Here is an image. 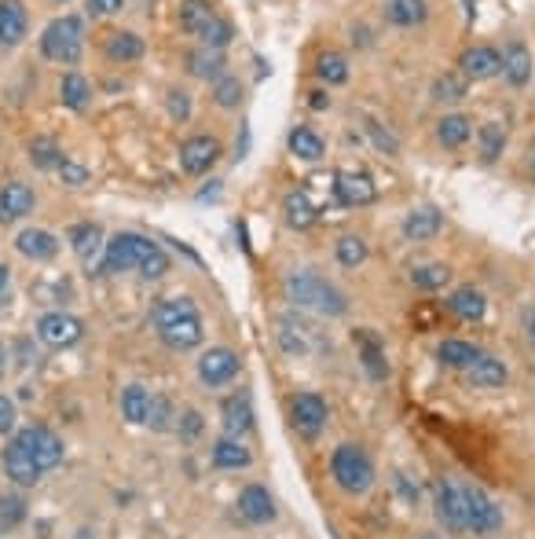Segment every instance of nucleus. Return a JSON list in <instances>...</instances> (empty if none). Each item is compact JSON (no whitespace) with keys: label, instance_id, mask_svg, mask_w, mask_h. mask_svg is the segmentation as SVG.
Wrapping results in <instances>:
<instances>
[{"label":"nucleus","instance_id":"1","mask_svg":"<svg viewBox=\"0 0 535 539\" xmlns=\"http://www.w3.org/2000/svg\"><path fill=\"white\" fill-rule=\"evenodd\" d=\"M286 297L297 304V308H312V312H319V316H341L345 312V294H341L337 287H330L323 276H316V272H290L286 276Z\"/></svg>","mask_w":535,"mask_h":539},{"label":"nucleus","instance_id":"2","mask_svg":"<svg viewBox=\"0 0 535 539\" xmlns=\"http://www.w3.org/2000/svg\"><path fill=\"white\" fill-rule=\"evenodd\" d=\"M330 477L337 481L341 492L363 495V492H370V484H374V462H370V455H367L363 448L341 444V448H334V455H330Z\"/></svg>","mask_w":535,"mask_h":539},{"label":"nucleus","instance_id":"3","mask_svg":"<svg viewBox=\"0 0 535 539\" xmlns=\"http://www.w3.org/2000/svg\"><path fill=\"white\" fill-rule=\"evenodd\" d=\"M81 48H85V22L78 15H63V19H52L41 33V52L52 59V63H78L81 59Z\"/></svg>","mask_w":535,"mask_h":539},{"label":"nucleus","instance_id":"4","mask_svg":"<svg viewBox=\"0 0 535 539\" xmlns=\"http://www.w3.org/2000/svg\"><path fill=\"white\" fill-rule=\"evenodd\" d=\"M155 246L143 235H132V231H118L110 243H106V253H103V272L106 276H118V272H129L143 261V253Z\"/></svg>","mask_w":535,"mask_h":539},{"label":"nucleus","instance_id":"5","mask_svg":"<svg viewBox=\"0 0 535 539\" xmlns=\"http://www.w3.org/2000/svg\"><path fill=\"white\" fill-rule=\"evenodd\" d=\"M463 495H466V525H470L477 535H491V532L503 528V510L495 507V499H491L484 488L466 484Z\"/></svg>","mask_w":535,"mask_h":539},{"label":"nucleus","instance_id":"6","mask_svg":"<svg viewBox=\"0 0 535 539\" xmlns=\"http://www.w3.org/2000/svg\"><path fill=\"white\" fill-rule=\"evenodd\" d=\"M85 334L81 320H73L70 312H48L41 316V323H37V338H41L45 345H52V349H70V345H78Z\"/></svg>","mask_w":535,"mask_h":539},{"label":"nucleus","instance_id":"7","mask_svg":"<svg viewBox=\"0 0 535 539\" xmlns=\"http://www.w3.org/2000/svg\"><path fill=\"white\" fill-rule=\"evenodd\" d=\"M217 158H220V140L217 136H191V140L180 143V166L191 176L209 173L217 166Z\"/></svg>","mask_w":535,"mask_h":539},{"label":"nucleus","instance_id":"8","mask_svg":"<svg viewBox=\"0 0 535 539\" xmlns=\"http://www.w3.org/2000/svg\"><path fill=\"white\" fill-rule=\"evenodd\" d=\"M15 441L26 444V451L37 458V466H41V470H55L63 462V441L52 430H45V426H30Z\"/></svg>","mask_w":535,"mask_h":539},{"label":"nucleus","instance_id":"9","mask_svg":"<svg viewBox=\"0 0 535 539\" xmlns=\"http://www.w3.org/2000/svg\"><path fill=\"white\" fill-rule=\"evenodd\" d=\"M437 518L447 532H466L470 528L466 525V495L458 484H451V481L437 484Z\"/></svg>","mask_w":535,"mask_h":539},{"label":"nucleus","instance_id":"10","mask_svg":"<svg viewBox=\"0 0 535 539\" xmlns=\"http://www.w3.org/2000/svg\"><path fill=\"white\" fill-rule=\"evenodd\" d=\"M334 191H337V202L341 206H370L378 199V187L367 173H356V169H341L334 176Z\"/></svg>","mask_w":535,"mask_h":539},{"label":"nucleus","instance_id":"11","mask_svg":"<svg viewBox=\"0 0 535 539\" xmlns=\"http://www.w3.org/2000/svg\"><path fill=\"white\" fill-rule=\"evenodd\" d=\"M290 415H293V426H297L304 437H316V433L327 426V404H323V397H316V393H297L293 404H290Z\"/></svg>","mask_w":535,"mask_h":539},{"label":"nucleus","instance_id":"12","mask_svg":"<svg viewBox=\"0 0 535 539\" xmlns=\"http://www.w3.org/2000/svg\"><path fill=\"white\" fill-rule=\"evenodd\" d=\"M239 374V356L232 353V349H209V353H202V360H199V378L206 381V385H227Z\"/></svg>","mask_w":535,"mask_h":539},{"label":"nucleus","instance_id":"13","mask_svg":"<svg viewBox=\"0 0 535 539\" xmlns=\"http://www.w3.org/2000/svg\"><path fill=\"white\" fill-rule=\"evenodd\" d=\"M458 66H463L466 81H488V77H495V73L503 70V56L495 52V48H488V45H477V48L463 52Z\"/></svg>","mask_w":535,"mask_h":539},{"label":"nucleus","instance_id":"14","mask_svg":"<svg viewBox=\"0 0 535 539\" xmlns=\"http://www.w3.org/2000/svg\"><path fill=\"white\" fill-rule=\"evenodd\" d=\"M4 470H8V477L15 484H37L41 474H45L41 466H37V458L26 451V444H19V441H12L4 448Z\"/></svg>","mask_w":535,"mask_h":539},{"label":"nucleus","instance_id":"15","mask_svg":"<svg viewBox=\"0 0 535 539\" xmlns=\"http://www.w3.org/2000/svg\"><path fill=\"white\" fill-rule=\"evenodd\" d=\"M26 26H30V19H26V8L19 0H0V48L22 45Z\"/></svg>","mask_w":535,"mask_h":539},{"label":"nucleus","instance_id":"16","mask_svg":"<svg viewBox=\"0 0 535 539\" xmlns=\"http://www.w3.org/2000/svg\"><path fill=\"white\" fill-rule=\"evenodd\" d=\"M440 227H444V217L433 206H418V210H411L403 217V235L414 239V243H426V239L440 235Z\"/></svg>","mask_w":535,"mask_h":539},{"label":"nucleus","instance_id":"17","mask_svg":"<svg viewBox=\"0 0 535 539\" xmlns=\"http://www.w3.org/2000/svg\"><path fill=\"white\" fill-rule=\"evenodd\" d=\"M15 250L22 257H30V261H52L55 250H59V243H55L52 231H45V227H26V231H19Z\"/></svg>","mask_w":535,"mask_h":539},{"label":"nucleus","instance_id":"18","mask_svg":"<svg viewBox=\"0 0 535 539\" xmlns=\"http://www.w3.org/2000/svg\"><path fill=\"white\" fill-rule=\"evenodd\" d=\"M33 191L26 184H4L0 191V224H12V220H22L26 213H33Z\"/></svg>","mask_w":535,"mask_h":539},{"label":"nucleus","instance_id":"19","mask_svg":"<svg viewBox=\"0 0 535 539\" xmlns=\"http://www.w3.org/2000/svg\"><path fill=\"white\" fill-rule=\"evenodd\" d=\"M158 334H162V341L169 345V349H176V353L195 349V345L202 341V320H199V312H195V316H183V320L162 327Z\"/></svg>","mask_w":535,"mask_h":539},{"label":"nucleus","instance_id":"20","mask_svg":"<svg viewBox=\"0 0 535 539\" xmlns=\"http://www.w3.org/2000/svg\"><path fill=\"white\" fill-rule=\"evenodd\" d=\"M239 514H242L246 521H253V525L272 521V518H276V503H272V495H268V488H260V484L242 488V495H239Z\"/></svg>","mask_w":535,"mask_h":539},{"label":"nucleus","instance_id":"21","mask_svg":"<svg viewBox=\"0 0 535 539\" xmlns=\"http://www.w3.org/2000/svg\"><path fill=\"white\" fill-rule=\"evenodd\" d=\"M352 341H356V349H360V360H363L367 374H370V378H386V374H389V364H386V345L378 341V334L356 330Z\"/></svg>","mask_w":535,"mask_h":539},{"label":"nucleus","instance_id":"22","mask_svg":"<svg viewBox=\"0 0 535 539\" xmlns=\"http://www.w3.org/2000/svg\"><path fill=\"white\" fill-rule=\"evenodd\" d=\"M447 308H451L458 320L477 323V320H484V312H488V301H484V294L473 290V287H458V290L447 297Z\"/></svg>","mask_w":535,"mask_h":539},{"label":"nucleus","instance_id":"23","mask_svg":"<svg viewBox=\"0 0 535 539\" xmlns=\"http://www.w3.org/2000/svg\"><path fill=\"white\" fill-rule=\"evenodd\" d=\"M503 73H506V81L514 89H524L531 81V52L521 41L506 45V52H503Z\"/></svg>","mask_w":535,"mask_h":539},{"label":"nucleus","instance_id":"24","mask_svg":"<svg viewBox=\"0 0 535 539\" xmlns=\"http://www.w3.org/2000/svg\"><path fill=\"white\" fill-rule=\"evenodd\" d=\"M381 12H386V19L393 22V26H422L426 22V15H429V8H426V0H386L381 4Z\"/></svg>","mask_w":535,"mask_h":539},{"label":"nucleus","instance_id":"25","mask_svg":"<svg viewBox=\"0 0 535 539\" xmlns=\"http://www.w3.org/2000/svg\"><path fill=\"white\" fill-rule=\"evenodd\" d=\"M466 378H470L473 385H480V389H499V385H506V364L484 353L477 364L466 367Z\"/></svg>","mask_w":535,"mask_h":539},{"label":"nucleus","instance_id":"26","mask_svg":"<svg viewBox=\"0 0 535 539\" xmlns=\"http://www.w3.org/2000/svg\"><path fill=\"white\" fill-rule=\"evenodd\" d=\"M213 466L217 470H246L250 466V448H242L239 437H224L213 444Z\"/></svg>","mask_w":535,"mask_h":539},{"label":"nucleus","instance_id":"27","mask_svg":"<svg viewBox=\"0 0 535 539\" xmlns=\"http://www.w3.org/2000/svg\"><path fill=\"white\" fill-rule=\"evenodd\" d=\"M224 430L232 437H242L253 430V407L250 397H227L224 400Z\"/></svg>","mask_w":535,"mask_h":539},{"label":"nucleus","instance_id":"28","mask_svg":"<svg viewBox=\"0 0 535 539\" xmlns=\"http://www.w3.org/2000/svg\"><path fill=\"white\" fill-rule=\"evenodd\" d=\"M437 356H440V364H447V367H458V371H466L470 364H477V360L484 356V349H477V345H470V341L447 338V341H440Z\"/></svg>","mask_w":535,"mask_h":539},{"label":"nucleus","instance_id":"29","mask_svg":"<svg viewBox=\"0 0 535 539\" xmlns=\"http://www.w3.org/2000/svg\"><path fill=\"white\" fill-rule=\"evenodd\" d=\"M283 213H286V224L290 227H297V231H304V227H312L316 224V206H312V199L304 195V191H290V195L283 199Z\"/></svg>","mask_w":535,"mask_h":539},{"label":"nucleus","instance_id":"30","mask_svg":"<svg viewBox=\"0 0 535 539\" xmlns=\"http://www.w3.org/2000/svg\"><path fill=\"white\" fill-rule=\"evenodd\" d=\"M187 70L202 81H217V77H224V56L217 48H199L187 56Z\"/></svg>","mask_w":535,"mask_h":539},{"label":"nucleus","instance_id":"31","mask_svg":"<svg viewBox=\"0 0 535 539\" xmlns=\"http://www.w3.org/2000/svg\"><path fill=\"white\" fill-rule=\"evenodd\" d=\"M213 4H209V0H183V4H180V26L187 30V33H202L209 22H213Z\"/></svg>","mask_w":535,"mask_h":539},{"label":"nucleus","instance_id":"32","mask_svg":"<svg viewBox=\"0 0 535 539\" xmlns=\"http://www.w3.org/2000/svg\"><path fill=\"white\" fill-rule=\"evenodd\" d=\"M143 56V41L136 33H110L106 37V59L114 63H132Z\"/></svg>","mask_w":535,"mask_h":539},{"label":"nucleus","instance_id":"33","mask_svg":"<svg viewBox=\"0 0 535 539\" xmlns=\"http://www.w3.org/2000/svg\"><path fill=\"white\" fill-rule=\"evenodd\" d=\"M470 133H473V125H470V118H463V114H447V118L437 122V140L444 147H463L470 140Z\"/></svg>","mask_w":535,"mask_h":539},{"label":"nucleus","instance_id":"34","mask_svg":"<svg viewBox=\"0 0 535 539\" xmlns=\"http://www.w3.org/2000/svg\"><path fill=\"white\" fill-rule=\"evenodd\" d=\"M122 415L132 422V426H143L147 415H150V393L143 389V385H129V389L122 393Z\"/></svg>","mask_w":535,"mask_h":539},{"label":"nucleus","instance_id":"35","mask_svg":"<svg viewBox=\"0 0 535 539\" xmlns=\"http://www.w3.org/2000/svg\"><path fill=\"white\" fill-rule=\"evenodd\" d=\"M89 96H92V89H89V81H85L81 73H66L63 81H59V99H63L70 110H85Z\"/></svg>","mask_w":535,"mask_h":539},{"label":"nucleus","instance_id":"36","mask_svg":"<svg viewBox=\"0 0 535 539\" xmlns=\"http://www.w3.org/2000/svg\"><path fill=\"white\" fill-rule=\"evenodd\" d=\"M99 239H103V231H99L96 224H78V227H70V246H73V253H78L81 261H92V257H96Z\"/></svg>","mask_w":535,"mask_h":539},{"label":"nucleus","instance_id":"37","mask_svg":"<svg viewBox=\"0 0 535 539\" xmlns=\"http://www.w3.org/2000/svg\"><path fill=\"white\" fill-rule=\"evenodd\" d=\"M290 150L297 154V158H304V162H319L323 158V140L312 133V129H293L290 133Z\"/></svg>","mask_w":535,"mask_h":539},{"label":"nucleus","instance_id":"38","mask_svg":"<svg viewBox=\"0 0 535 539\" xmlns=\"http://www.w3.org/2000/svg\"><path fill=\"white\" fill-rule=\"evenodd\" d=\"M30 162H33L37 169H59L63 150H59V143H55L52 136H37V140L30 143Z\"/></svg>","mask_w":535,"mask_h":539},{"label":"nucleus","instance_id":"39","mask_svg":"<svg viewBox=\"0 0 535 539\" xmlns=\"http://www.w3.org/2000/svg\"><path fill=\"white\" fill-rule=\"evenodd\" d=\"M183 316H195V301H191V297H169V301H162L155 308V327L162 330V327H169V323H176Z\"/></svg>","mask_w":535,"mask_h":539},{"label":"nucleus","instance_id":"40","mask_svg":"<svg viewBox=\"0 0 535 539\" xmlns=\"http://www.w3.org/2000/svg\"><path fill=\"white\" fill-rule=\"evenodd\" d=\"M447 279H451L447 264H422V268H414V272H411V283L418 290H440V287H447Z\"/></svg>","mask_w":535,"mask_h":539},{"label":"nucleus","instance_id":"41","mask_svg":"<svg viewBox=\"0 0 535 539\" xmlns=\"http://www.w3.org/2000/svg\"><path fill=\"white\" fill-rule=\"evenodd\" d=\"M466 96V77L463 73H444L433 81V99L437 103H458Z\"/></svg>","mask_w":535,"mask_h":539},{"label":"nucleus","instance_id":"42","mask_svg":"<svg viewBox=\"0 0 535 539\" xmlns=\"http://www.w3.org/2000/svg\"><path fill=\"white\" fill-rule=\"evenodd\" d=\"M477 140H480V158H484V162H495V158H499V154L506 150V133H503V125H480Z\"/></svg>","mask_w":535,"mask_h":539},{"label":"nucleus","instance_id":"43","mask_svg":"<svg viewBox=\"0 0 535 539\" xmlns=\"http://www.w3.org/2000/svg\"><path fill=\"white\" fill-rule=\"evenodd\" d=\"M319 77L327 85H341V81H349V63H345V56H337V52H323L319 56Z\"/></svg>","mask_w":535,"mask_h":539},{"label":"nucleus","instance_id":"44","mask_svg":"<svg viewBox=\"0 0 535 539\" xmlns=\"http://www.w3.org/2000/svg\"><path fill=\"white\" fill-rule=\"evenodd\" d=\"M213 99H217V107H224V110H232V107H239L242 103V81L239 77H217V85H213Z\"/></svg>","mask_w":535,"mask_h":539},{"label":"nucleus","instance_id":"45","mask_svg":"<svg viewBox=\"0 0 535 539\" xmlns=\"http://www.w3.org/2000/svg\"><path fill=\"white\" fill-rule=\"evenodd\" d=\"M337 261L345 268H360L367 261V243L360 235H341L337 239Z\"/></svg>","mask_w":535,"mask_h":539},{"label":"nucleus","instance_id":"46","mask_svg":"<svg viewBox=\"0 0 535 539\" xmlns=\"http://www.w3.org/2000/svg\"><path fill=\"white\" fill-rule=\"evenodd\" d=\"M232 37H235V33H232V22L220 19V15H213V22L199 33V41H202V48H217V52H220L227 41H232Z\"/></svg>","mask_w":535,"mask_h":539},{"label":"nucleus","instance_id":"47","mask_svg":"<svg viewBox=\"0 0 535 539\" xmlns=\"http://www.w3.org/2000/svg\"><path fill=\"white\" fill-rule=\"evenodd\" d=\"M136 268H140V276H143V279H162V276L169 272V257H166V250L155 243V246L143 253V261H140Z\"/></svg>","mask_w":535,"mask_h":539},{"label":"nucleus","instance_id":"48","mask_svg":"<svg viewBox=\"0 0 535 539\" xmlns=\"http://www.w3.org/2000/svg\"><path fill=\"white\" fill-rule=\"evenodd\" d=\"M26 518V499L19 495H0V532H12Z\"/></svg>","mask_w":535,"mask_h":539},{"label":"nucleus","instance_id":"49","mask_svg":"<svg viewBox=\"0 0 535 539\" xmlns=\"http://www.w3.org/2000/svg\"><path fill=\"white\" fill-rule=\"evenodd\" d=\"M173 404L166 400V397H150V415H147V426L150 430H158V433H166V430H173Z\"/></svg>","mask_w":535,"mask_h":539},{"label":"nucleus","instance_id":"50","mask_svg":"<svg viewBox=\"0 0 535 539\" xmlns=\"http://www.w3.org/2000/svg\"><path fill=\"white\" fill-rule=\"evenodd\" d=\"M59 176H63V184H70V187H81V184H89V169L85 166H78V162H59Z\"/></svg>","mask_w":535,"mask_h":539},{"label":"nucleus","instance_id":"51","mask_svg":"<svg viewBox=\"0 0 535 539\" xmlns=\"http://www.w3.org/2000/svg\"><path fill=\"white\" fill-rule=\"evenodd\" d=\"M15 418H19V415H15V400L0 393V437L15 430Z\"/></svg>","mask_w":535,"mask_h":539},{"label":"nucleus","instance_id":"52","mask_svg":"<svg viewBox=\"0 0 535 539\" xmlns=\"http://www.w3.org/2000/svg\"><path fill=\"white\" fill-rule=\"evenodd\" d=\"M180 433H183V437H199V433H202V415H199V411H187V415L180 418Z\"/></svg>","mask_w":535,"mask_h":539},{"label":"nucleus","instance_id":"53","mask_svg":"<svg viewBox=\"0 0 535 539\" xmlns=\"http://www.w3.org/2000/svg\"><path fill=\"white\" fill-rule=\"evenodd\" d=\"M169 110H173V118H187V114H191V103H187V96L183 92H169Z\"/></svg>","mask_w":535,"mask_h":539},{"label":"nucleus","instance_id":"54","mask_svg":"<svg viewBox=\"0 0 535 539\" xmlns=\"http://www.w3.org/2000/svg\"><path fill=\"white\" fill-rule=\"evenodd\" d=\"M122 4H125V0H89V8L96 15H114V12H122Z\"/></svg>","mask_w":535,"mask_h":539},{"label":"nucleus","instance_id":"55","mask_svg":"<svg viewBox=\"0 0 535 539\" xmlns=\"http://www.w3.org/2000/svg\"><path fill=\"white\" fill-rule=\"evenodd\" d=\"M309 107H312V110H327V107H330V96L316 89V92H309Z\"/></svg>","mask_w":535,"mask_h":539},{"label":"nucleus","instance_id":"56","mask_svg":"<svg viewBox=\"0 0 535 539\" xmlns=\"http://www.w3.org/2000/svg\"><path fill=\"white\" fill-rule=\"evenodd\" d=\"M4 371H8V349L0 345V378H4Z\"/></svg>","mask_w":535,"mask_h":539},{"label":"nucleus","instance_id":"57","mask_svg":"<svg viewBox=\"0 0 535 539\" xmlns=\"http://www.w3.org/2000/svg\"><path fill=\"white\" fill-rule=\"evenodd\" d=\"M4 287H8V268L0 264V290H4Z\"/></svg>","mask_w":535,"mask_h":539},{"label":"nucleus","instance_id":"58","mask_svg":"<svg viewBox=\"0 0 535 539\" xmlns=\"http://www.w3.org/2000/svg\"><path fill=\"white\" fill-rule=\"evenodd\" d=\"M78 539H89V532H78Z\"/></svg>","mask_w":535,"mask_h":539},{"label":"nucleus","instance_id":"59","mask_svg":"<svg viewBox=\"0 0 535 539\" xmlns=\"http://www.w3.org/2000/svg\"><path fill=\"white\" fill-rule=\"evenodd\" d=\"M422 539H440V535H422Z\"/></svg>","mask_w":535,"mask_h":539}]
</instances>
